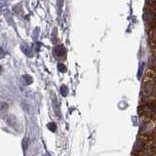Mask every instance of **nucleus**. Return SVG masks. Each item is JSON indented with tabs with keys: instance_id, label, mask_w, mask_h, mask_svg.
Returning a JSON list of instances; mask_svg holds the SVG:
<instances>
[{
	"instance_id": "0eeeda50",
	"label": "nucleus",
	"mask_w": 156,
	"mask_h": 156,
	"mask_svg": "<svg viewBox=\"0 0 156 156\" xmlns=\"http://www.w3.org/2000/svg\"><path fill=\"white\" fill-rule=\"evenodd\" d=\"M58 68L60 69V70H61V72H66V66H64L63 64H58Z\"/></svg>"
},
{
	"instance_id": "1a4fd4ad",
	"label": "nucleus",
	"mask_w": 156,
	"mask_h": 156,
	"mask_svg": "<svg viewBox=\"0 0 156 156\" xmlns=\"http://www.w3.org/2000/svg\"><path fill=\"white\" fill-rule=\"evenodd\" d=\"M28 139H25L23 142V150H26V148H28Z\"/></svg>"
},
{
	"instance_id": "f257e3e1",
	"label": "nucleus",
	"mask_w": 156,
	"mask_h": 156,
	"mask_svg": "<svg viewBox=\"0 0 156 156\" xmlns=\"http://www.w3.org/2000/svg\"><path fill=\"white\" fill-rule=\"evenodd\" d=\"M54 54H55L57 57L64 58L66 55V49L64 45H57L54 49Z\"/></svg>"
},
{
	"instance_id": "423d86ee",
	"label": "nucleus",
	"mask_w": 156,
	"mask_h": 156,
	"mask_svg": "<svg viewBox=\"0 0 156 156\" xmlns=\"http://www.w3.org/2000/svg\"><path fill=\"white\" fill-rule=\"evenodd\" d=\"M48 128H49L50 130L53 131V132H55L56 130H57V126H56V124L54 122L49 123V124H48Z\"/></svg>"
},
{
	"instance_id": "f03ea898",
	"label": "nucleus",
	"mask_w": 156,
	"mask_h": 156,
	"mask_svg": "<svg viewBox=\"0 0 156 156\" xmlns=\"http://www.w3.org/2000/svg\"><path fill=\"white\" fill-rule=\"evenodd\" d=\"M144 21H146V23L150 25V23L153 21V20H154V15H153V13L150 12V11H146L144 15Z\"/></svg>"
},
{
	"instance_id": "6e6552de",
	"label": "nucleus",
	"mask_w": 156,
	"mask_h": 156,
	"mask_svg": "<svg viewBox=\"0 0 156 156\" xmlns=\"http://www.w3.org/2000/svg\"><path fill=\"white\" fill-rule=\"evenodd\" d=\"M7 108H8V106L5 103L0 104V111H2V110H6Z\"/></svg>"
},
{
	"instance_id": "7ed1b4c3",
	"label": "nucleus",
	"mask_w": 156,
	"mask_h": 156,
	"mask_svg": "<svg viewBox=\"0 0 156 156\" xmlns=\"http://www.w3.org/2000/svg\"><path fill=\"white\" fill-rule=\"evenodd\" d=\"M142 147H144V142H142V139H138L135 144V146H134V149L135 150H141Z\"/></svg>"
},
{
	"instance_id": "20e7f679",
	"label": "nucleus",
	"mask_w": 156,
	"mask_h": 156,
	"mask_svg": "<svg viewBox=\"0 0 156 156\" xmlns=\"http://www.w3.org/2000/svg\"><path fill=\"white\" fill-rule=\"evenodd\" d=\"M61 94H63V96H64V97H66V95H68V88H66V85H63V86H61Z\"/></svg>"
},
{
	"instance_id": "39448f33",
	"label": "nucleus",
	"mask_w": 156,
	"mask_h": 156,
	"mask_svg": "<svg viewBox=\"0 0 156 156\" xmlns=\"http://www.w3.org/2000/svg\"><path fill=\"white\" fill-rule=\"evenodd\" d=\"M144 63H142L141 66H139V73H138V77L141 79L142 75V71H144Z\"/></svg>"
}]
</instances>
